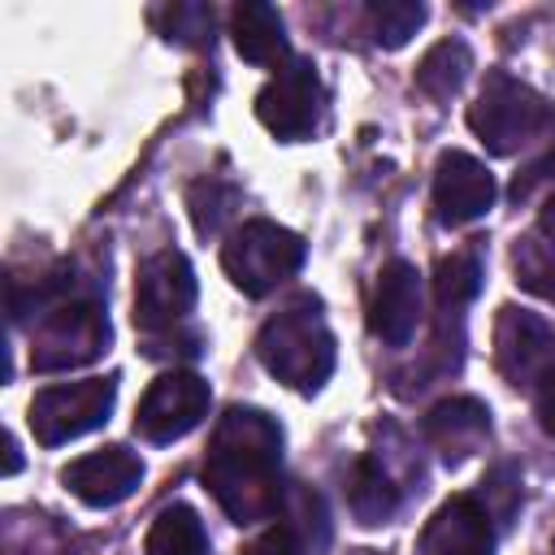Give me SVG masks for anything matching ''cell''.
<instances>
[{
  "label": "cell",
  "mask_w": 555,
  "mask_h": 555,
  "mask_svg": "<svg viewBox=\"0 0 555 555\" xmlns=\"http://www.w3.org/2000/svg\"><path fill=\"white\" fill-rule=\"evenodd\" d=\"M204 486L234 525H256L282 512V429L260 408H230L204 460Z\"/></svg>",
  "instance_id": "cell-1"
},
{
  "label": "cell",
  "mask_w": 555,
  "mask_h": 555,
  "mask_svg": "<svg viewBox=\"0 0 555 555\" xmlns=\"http://www.w3.org/2000/svg\"><path fill=\"white\" fill-rule=\"evenodd\" d=\"M256 356L291 390H321L334 373V334L321 317V304L312 295H299L278 308L256 334Z\"/></svg>",
  "instance_id": "cell-2"
},
{
  "label": "cell",
  "mask_w": 555,
  "mask_h": 555,
  "mask_svg": "<svg viewBox=\"0 0 555 555\" xmlns=\"http://www.w3.org/2000/svg\"><path fill=\"white\" fill-rule=\"evenodd\" d=\"M35 330H30V364L39 373H61L91 364L108 347V321L95 299H69L61 286L35 295Z\"/></svg>",
  "instance_id": "cell-3"
},
{
  "label": "cell",
  "mask_w": 555,
  "mask_h": 555,
  "mask_svg": "<svg viewBox=\"0 0 555 555\" xmlns=\"http://www.w3.org/2000/svg\"><path fill=\"white\" fill-rule=\"evenodd\" d=\"M551 121H555L551 104L529 82H520L503 69H490L477 100L468 104V130L494 156H512V152L529 147Z\"/></svg>",
  "instance_id": "cell-4"
},
{
  "label": "cell",
  "mask_w": 555,
  "mask_h": 555,
  "mask_svg": "<svg viewBox=\"0 0 555 555\" xmlns=\"http://www.w3.org/2000/svg\"><path fill=\"white\" fill-rule=\"evenodd\" d=\"M299 264H304V238L264 217L243 221L221 247V269L243 295L278 291Z\"/></svg>",
  "instance_id": "cell-5"
},
{
  "label": "cell",
  "mask_w": 555,
  "mask_h": 555,
  "mask_svg": "<svg viewBox=\"0 0 555 555\" xmlns=\"http://www.w3.org/2000/svg\"><path fill=\"white\" fill-rule=\"evenodd\" d=\"M117 403V377H87V382H61L43 386L30 399V429L35 442L61 447L69 438H82L108 421Z\"/></svg>",
  "instance_id": "cell-6"
},
{
  "label": "cell",
  "mask_w": 555,
  "mask_h": 555,
  "mask_svg": "<svg viewBox=\"0 0 555 555\" xmlns=\"http://www.w3.org/2000/svg\"><path fill=\"white\" fill-rule=\"evenodd\" d=\"M195 308V273L191 260L173 247L147 256L139 264V282H134V325L147 338L173 334Z\"/></svg>",
  "instance_id": "cell-7"
},
{
  "label": "cell",
  "mask_w": 555,
  "mask_h": 555,
  "mask_svg": "<svg viewBox=\"0 0 555 555\" xmlns=\"http://www.w3.org/2000/svg\"><path fill=\"white\" fill-rule=\"evenodd\" d=\"M256 117L282 143L308 139L317 130V121H321V78H317V65L312 61H286L260 87Z\"/></svg>",
  "instance_id": "cell-8"
},
{
  "label": "cell",
  "mask_w": 555,
  "mask_h": 555,
  "mask_svg": "<svg viewBox=\"0 0 555 555\" xmlns=\"http://www.w3.org/2000/svg\"><path fill=\"white\" fill-rule=\"evenodd\" d=\"M494 364L516 390H538V382L555 369V330L529 308H499L494 321Z\"/></svg>",
  "instance_id": "cell-9"
},
{
  "label": "cell",
  "mask_w": 555,
  "mask_h": 555,
  "mask_svg": "<svg viewBox=\"0 0 555 555\" xmlns=\"http://www.w3.org/2000/svg\"><path fill=\"white\" fill-rule=\"evenodd\" d=\"M204 416H208V382L199 373L173 369L143 390L134 429L147 442H173V438H186Z\"/></svg>",
  "instance_id": "cell-10"
},
{
  "label": "cell",
  "mask_w": 555,
  "mask_h": 555,
  "mask_svg": "<svg viewBox=\"0 0 555 555\" xmlns=\"http://www.w3.org/2000/svg\"><path fill=\"white\" fill-rule=\"evenodd\" d=\"M421 308H425V295H421V273H416V264L390 260V264L377 273V286H373L369 330H373L386 347H408L412 334H416V325H421Z\"/></svg>",
  "instance_id": "cell-11"
},
{
  "label": "cell",
  "mask_w": 555,
  "mask_h": 555,
  "mask_svg": "<svg viewBox=\"0 0 555 555\" xmlns=\"http://www.w3.org/2000/svg\"><path fill=\"white\" fill-rule=\"evenodd\" d=\"M65 490L87 503V507H117L121 499H130L143 481V464L134 451L126 447H104V451H91L82 460H74L65 473H61Z\"/></svg>",
  "instance_id": "cell-12"
},
{
  "label": "cell",
  "mask_w": 555,
  "mask_h": 555,
  "mask_svg": "<svg viewBox=\"0 0 555 555\" xmlns=\"http://www.w3.org/2000/svg\"><path fill=\"white\" fill-rule=\"evenodd\" d=\"M494 204V178L490 169L468 152H447L434 169V208L447 225H468L486 217Z\"/></svg>",
  "instance_id": "cell-13"
},
{
  "label": "cell",
  "mask_w": 555,
  "mask_h": 555,
  "mask_svg": "<svg viewBox=\"0 0 555 555\" xmlns=\"http://www.w3.org/2000/svg\"><path fill=\"white\" fill-rule=\"evenodd\" d=\"M421 555H494L490 512L468 494L447 499L421 533Z\"/></svg>",
  "instance_id": "cell-14"
},
{
  "label": "cell",
  "mask_w": 555,
  "mask_h": 555,
  "mask_svg": "<svg viewBox=\"0 0 555 555\" xmlns=\"http://www.w3.org/2000/svg\"><path fill=\"white\" fill-rule=\"evenodd\" d=\"M421 434L429 438V447H438V455L451 464V460H464L473 455L486 434H490V408L481 399H468V395H455V399H442L425 412L421 421Z\"/></svg>",
  "instance_id": "cell-15"
},
{
  "label": "cell",
  "mask_w": 555,
  "mask_h": 555,
  "mask_svg": "<svg viewBox=\"0 0 555 555\" xmlns=\"http://www.w3.org/2000/svg\"><path fill=\"white\" fill-rule=\"evenodd\" d=\"M230 35H234V52L251 65H286V26L282 13L264 0H243L230 13Z\"/></svg>",
  "instance_id": "cell-16"
},
{
  "label": "cell",
  "mask_w": 555,
  "mask_h": 555,
  "mask_svg": "<svg viewBox=\"0 0 555 555\" xmlns=\"http://www.w3.org/2000/svg\"><path fill=\"white\" fill-rule=\"evenodd\" d=\"M347 503H351V516L360 525H386L395 512H399V486L390 481V473L377 464V460H356L351 468V481H347Z\"/></svg>",
  "instance_id": "cell-17"
},
{
  "label": "cell",
  "mask_w": 555,
  "mask_h": 555,
  "mask_svg": "<svg viewBox=\"0 0 555 555\" xmlns=\"http://www.w3.org/2000/svg\"><path fill=\"white\" fill-rule=\"evenodd\" d=\"M204 551H208L204 525H199L195 507H186V503L160 507L156 520L147 525L143 555H204Z\"/></svg>",
  "instance_id": "cell-18"
},
{
  "label": "cell",
  "mask_w": 555,
  "mask_h": 555,
  "mask_svg": "<svg viewBox=\"0 0 555 555\" xmlns=\"http://www.w3.org/2000/svg\"><path fill=\"white\" fill-rule=\"evenodd\" d=\"M468 69H473L468 43H464V39H438V43L421 56V65H416V87H421L429 100H451V95L464 87Z\"/></svg>",
  "instance_id": "cell-19"
},
{
  "label": "cell",
  "mask_w": 555,
  "mask_h": 555,
  "mask_svg": "<svg viewBox=\"0 0 555 555\" xmlns=\"http://www.w3.org/2000/svg\"><path fill=\"white\" fill-rule=\"evenodd\" d=\"M481 286V264L473 251H451L442 264H438V278H434V295H438V312L442 317H464V304L477 295Z\"/></svg>",
  "instance_id": "cell-20"
},
{
  "label": "cell",
  "mask_w": 555,
  "mask_h": 555,
  "mask_svg": "<svg viewBox=\"0 0 555 555\" xmlns=\"http://www.w3.org/2000/svg\"><path fill=\"white\" fill-rule=\"evenodd\" d=\"M429 9L421 0H373L369 4V30L377 48H403L421 26H425Z\"/></svg>",
  "instance_id": "cell-21"
},
{
  "label": "cell",
  "mask_w": 555,
  "mask_h": 555,
  "mask_svg": "<svg viewBox=\"0 0 555 555\" xmlns=\"http://www.w3.org/2000/svg\"><path fill=\"white\" fill-rule=\"evenodd\" d=\"M282 520L295 529V538H299L304 546H325V538H330L325 507H321V499H317L312 490H304V486H291V490H286V499H282Z\"/></svg>",
  "instance_id": "cell-22"
},
{
  "label": "cell",
  "mask_w": 555,
  "mask_h": 555,
  "mask_svg": "<svg viewBox=\"0 0 555 555\" xmlns=\"http://www.w3.org/2000/svg\"><path fill=\"white\" fill-rule=\"evenodd\" d=\"M165 35L178 39V43L212 39V9L208 4H173V9H165Z\"/></svg>",
  "instance_id": "cell-23"
},
{
  "label": "cell",
  "mask_w": 555,
  "mask_h": 555,
  "mask_svg": "<svg viewBox=\"0 0 555 555\" xmlns=\"http://www.w3.org/2000/svg\"><path fill=\"white\" fill-rule=\"evenodd\" d=\"M234 195L217 199V182H195L191 186V217H195V230L199 234H217L221 230V217L230 212Z\"/></svg>",
  "instance_id": "cell-24"
},
{
  "label": "cell",
  "mask_w": 555,
  "mask_h": 555,
  "mask_svg": "<svg viewBox=\"0 0 555 555\" xmlns=\"http://www.w3.org/2000/svg\"><path fill=\"white\" fill-rule=\"evenodd\" d=\"M243 555H304V542L295 538V529H291L286 520H278V525H269Z\"/></svg>",
  "instance_id": "cell-25"
},
{
  "label": "cell",
  "mask_w": 555,
  "mask_h": 555,
  "mask_svg": "<svg viewBox=\"0 0 555 555\" xmlns=\"http://www.w3.org/2000/svg\"><path fill=\"white\" fill-rule=\"evenodd\" d=\"M555 173V134H551V143H546V152L538 156V160H529L520 173H516V182H512V195L516 199H525V195H533V186L538 182H546Z\"/></svg>",
  "instance_id": "cell-26"
},
{
  "label": "cell",
  "mask_w": 555,
  "mask_h": 555,
  "mask_svg": "<svg viewBox=\"0 0 555 555\" xmlns=\"http://www.w3.org/2000/svg\"><path fill=\"white\" fill-rule=\"evenodd\" d=\"M533 412H538V425L555 438V369L538 382V390H533Z\"/></svg>",
  "instance_id": "cell-27"
},
{
  "label": "cell",
  "mask_w": 555,
  "mask_h": 555,
  "mask_svg": "<svg viewBox=\"0 0 555 555\" xmlns=\"http://www.w3.org/2000/svg\"><path fill=\"white\" fill-rule=\"evenodd\" d=\"M538 230H542V234H546V243L555 247V195L542 204V212H538Z\"/></svg>",
  "instance_id": "cell-28"
},
{
  "label": "cell",
  "mask_w": 555,
  "mask_h": 555,
  "mask_svg": "<svg viewBox=\"0 0 555 555\" xmlns=\"http://www.w3.org/2000/svg\"><path fill=\"white\" fill-rule=\"evenodd\" d=\"M4 451H9V460H4V473H17V464H22V460H17V442H13V434L4 438Z\"/></svg>",
  "instance_id": "cell-29"
},
{
  "label": "cell",
  "mask_w": 555,
  "mask_h": 555,
  "mask_svg": "<svg viewBox=\"0 0 555 555\" xmlns=\"http://www.w3.org/2000/svg\"><path fill=\"white\" fill-rule=\"evenodd\" d=\"M351 555H377V551H351Z\"/></svg>",
  "instance_id": "cell-30"
}]
</instances>
